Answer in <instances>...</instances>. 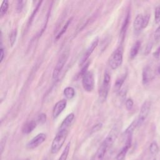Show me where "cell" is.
<instances>
[{
	"mask_svg": "<svg viewBox=\"0 0 160 160\" xmlns=\"http://www.w3.org/2000/svg\"><path fill=\"white\" fill-rule=\"evenodd\" d=\"M67 105L66 100L62 99L56 103L53 110V117L54 118H57L59 117L63 110L66 108Z\"/></svg>",
	"mask_w": 160,
	"mask_h": 160,
	"instance_id": "cell-10",
	"label": "cell"
},
{
	"mask_svg": "<svg viewBox=\"0 0 160 160\" xmlns=\"http://www.w3.org/2000/svg\"><path fill=\"white\" fill-rule=\"evenodd\" d=\"M120 128H121V127H120L119 124H116L113 127V128L111 130L106 138L103 141V143L107 146L108 149L112 146V145H113L114 143L115 142L116 139H117L120 131Z\"/></svg>",
	"mask_w": 160,
	"mask_h": 160,
	"instance_id": "cell-5",
	"label": "cell"
},
{
	"mask_svg": "<svg viewBox=\"0 0 160 160\" xmlns=\"http://www.w3.org/2000/svg\"><path fill=\"white\" fill-rule=\"evenodd\" d=\"M74 119V114L73 113H70L67 116L66 118L63 120L62 123L60 125L59 128L69 130L71 125L73 123Z\"/></svg>",
	"mask_w": 160,
	"mask_h": 160,
	"instance_id": "cell-15",
	"label": "cell"
},
{
	"mask_svg": "<svg viewBox=\"0 0 160 160\" xmlns=\"http://www.w3.org/2000/svg\"><path fill=\"white\" fill-rule=\"evenodd\" d=\"M99 43V38L97 37L95 39H93V41H92L91 43V45L89 46V47L88 48V49L86 50V52L85 54H83L82 58L80 60L79 64L80 65H83V63H85L86 62V60L88 59V58L90 57V55L92 54V53L94 51L96 48L98 46Z\"/></svg>",
	"mask_w": 160,
	"mask_h": 160,
	"instance_id": "cell-9",
	"label": "cell"
},
{
	"mask_svg": "<svg viewBox=\"0 0 160 160\" xmlns=\"http://www.w3.org/2000/svg\"><path fill=\"white\" fill-rule=\"evenodd\" d=\"M8 7H9L8 1H7V0L3 1L1 4V8H0V16H1V18H2L3 16L5 15L6 12L8 11Z\"/></svg>",
	"mask_w": 160,
	"mask_h": 160,
	"instance_id": "cell-23",
	"label": "cell"
},
{
	"mask_svg": "<svg viewBox=\"0 0 160 160\" xmlns=\"http://www.w3.org/2000/svg\"><path fill=\"white\" fill-rule=\"evenodd\" d=\"M154 38L155 40H159L160 39V25L158 26V28L155 30L154 33Z\"/></svg>",
	"mask_w": 160,
	"mask_h": 160,
	"instance_id": "cell-34",
	"label": "cell"
},
{
	"mask_svg": "<svg viewBox=\"0 0 160 160\" xmlns=\"http://www.w3.org/2000/svg\"><path fill=\"white\" fill-rule=\"evenodd\" d=\"M108 150L107 146L103 142L99 146L98 149L95 154L94 160H103L106 154V151Z\"/></svg>",
	"mask_w": 160,
	"mask_h": 160,
	"instance_id": "cell-14",
	"label": "cell"
},
{
	"mask_svg": "<svg viewBox=\"0 0 160 160\" xmlns=\"http://www.w3.org/2000/svg\"><path fill=\"white\" fill-rule=\"evenodd\" d=\"M46 116L45 114H41L39 115V117L38 118V119H37V121L39 123H44L45 121H46Z\"/></svg>",
	"mask_w": 160,
	"mask_h": 160,
	"instance_id": "cell-31",
	"label": "cell"
},
{
	"mask_svg": "<svg viewBox=\"0 0 160 160\" xmlns=\"http://www.w3.org/2000/svg\"><path fill=\"white\" fill-rule=\"evenodd\" d=\"M82 84L83 88L86 91L91 92L94 88V79L93 73L91 71H86L82 76Z\"/></svg>",
	"mask_w": 160,
	"mask_h": 160,
	"instance_id": "cell-6",
	"label": "cell"
},
{
	"mask_svg": "<svg viewBox=\"0 0 160 160\" xmlns=\"http://www.w3.org/2000/svg\"><path fill=\"white\" fill-rule=\"evenodd\" d=\"M126 78V74H123L122 77H119L117 79V81H116L114 85V91L115 92L118 93V92L121 90V87L123 85L124 82L125 81Z\"/></svg>",
	"mask_w": 160,
	"mask_h": 160,
	"instance_id": "cell-19",
	"label": "cell"
},
{
	"mask_svg": "<svg viewBox=\"0 0 160 160\" xmlns=\"http://www.w3.org/2000/svg\"><path fill=\"white\" fill-rule=\"evenodd\" d=\"M153 56L155 58H157L159 57V56H160V47H159L158 48L157 50H156V51L153 53Z\"/></svg>",
	"mask_w": 160,
	"mask_h": 160,
	"instance_id": "cell-37",
	"label": "cell"
},
{
	"mask_svg": "<svg viewBox=\"0 0 160 160\" xmlns=\"http://www.w3.org/2000/svg\"><path fill=\"white\" fill-rule=\"evenodd\" d=\"M152 48H153V43L150 42L148 44L145 48V55H148L150 53V52L151 51V50H152Z\"/></svg>",
	"mask_w": 160,
	"mask_h": 160,
	"instance_id": "cell-32",
	"label": "cell"
},
{
	"mask_svg": "<svg viewBox=\"0 0 160 160\" xmlns=\"http://www.w3.org/2000/svg\"><path fill=\"white\" fill-rule=\"evenodd\" d=\"M140 47H141V42L138 41L136 42L134 45L132 46L131 51H130V58L131 59H133L137 57V55L138 53V51L139 50Z\"/></svg>",
	"mask_w": 160,
	"mask_h": 160,
	"instance_id": "cell-20",
	"label": "cell"
},
{
	"mask_svg": "<svg viewBox=\"0 0 160 160\" xmlns=\"http://www.w3.org/2000/svg\"><path fill=\"white\" fill-rule=\"evenodd\" d=\"M17 34L18 32L17 30H14L11 32V33L10 34L9 36V41L11 46H13L14 44L15 43L16 39H17Z\"/></svg>",
	"mask_w": 160,
	"mask_h": 160,
	"instance_id": "cell-25",
	"label": "cell"
},
{
	"mask_svg": "<svg viewBox=\"0 0 160 160\" xmlns=\"http://www.w3.org/2000/svg\"><path fill=\"white\" fill-rule=\"evenodd\" d=\"M63 94L65 95V97L67 98L71 99L73 98L75 96V91L73 88L72 87H66V88L64 90Z\"/></svg>",
	"mask_w": 160,
	"mask_h": 160,
	"instance_id": "cell-21",
	"label": "cell"
},
{
	"mask_svg": "<svg viewBox=\"0 0 160 160\" xmlns=\"http://www.w3.org/2000/svg\"><path fill=\"white\" fill-rule=\"evenodd\" d=\"M46 139V135L45 133H39L34 137L33 139L27 143L26 148L29 150H33L37 148L41 145Z\"/></svg>",
	"mask_w": 160,
	"mask_h": 160,
	"instance_id": "cell-8",
	"label": "cell"
},
{
	"mask_svg": "<svg viewBox=\"0 0 160 160\" xmlns=\"http://www.w3.org/2000/svg\"><path fill=\"white\" fill-rule=\"evenodd\" d=\"M150 19V15L146 14L143 17V28H145L146 26L148 25Z\"/></svg>",
	"mask_w": 160,
	"mask_h": 160,
	"instance_id": "cell-29",
	"label": "cell"
},
{
	"mask_svg": "<svg viewBox=\"0 0 160 160\" xmlns=\"http://www.w3.org/2000/svg\"><path fill=\"white\" fill-rule=\"evenodd\" d=\"M101 127H102V124L101 123L97 124V125H96L93 128H92L91 132H92V133H94V132H97V131H99L100 129H101Z\"/></svg>",
	"mask_w": 160,
	"mask_h": 160,
	"instance_id": "cell-35",
	"label": "cell"
},
{
	"mask_svg": "<svg viewBox=\"0 0 160 160\" xmlns=\"http://www.w3.org/2000/svg\"><path fill=\"white\" fill-rule=\"evenodd\" d=\"M123 49L122 46H119L112 53L110 58V66L112 70H117L121 66L123 62Z\"/></svg>",
	"mask_w": 160,
	"mask_h": 160,
	"instance_id": "cell-4",
	"label": "cell"
},
{
	"mask_svg": "<svg viewBox=\"0 0 160 160\" xmlns=\"http://www.w3.org/2000/svg\"><path fill=\"white\" fill-rule=\"evenodd\" d=\"M154 19L157 23L160 22V6H158L155 10L154 12Z\"/></svg>",
	"mask_w": 160,
	"mask_h": 160,
	"instance_id": "cell-28",
	"label": "cell"
},
{
	"mask_svg": "<svg viewBox=\"0 0 160 160\" xmlns=\"http://www.w3.org/2000/svg\"><path fill=\"white\" fill-rule=\"evenodd\" d=\"M130 12L129 11L128 12L125 20H124L123 23L122 25L121 29V31H120V37H121L122 41H123L124 38H125V37L126 31H127L128 28V25L130 23Z\"/></svg>",
	"mask_w": 160,
	"mask_h": 160,
	"instance_id": "cell-16",
	"label": "cell"
},
{
	"mask_svg": "<svg viewBox=\"0 0 160 160\" xmlns=\"http://www.w3.org/2000/svg\"><path fill=\"white\" fill-rule=\"evenodd\" d=\"M158 73H159V74H160V66H159V68H158Z\"/></svg>",
	"mask_w": 160,
	"mask_h": 160,
	"instance_id": "cell-38",
	"label": "cell"
},
{
	"mask_svg": "<svg viewBox=\"0 0 160 160\" xmlns=\"http://www.w3.org/2000/svg\"><path fill=\"white\" fill-rule=\"evenodd\" d=\"M71 21H72V18L69 19L68 20V21L66 23L65 25H64V26L62 28V29L60 30V31L59 32V33L58 34V35L57 36V37H56V39L58 40V39H59L60 38L62 37V35L65 33V32L67 30V29H68V28L69 25L71 24Z\"/></svg>",
	"mask_w": 160,
	"mask_h": 160,
	"instance_id": "cell-24",
	"label": "cell"
},
{
	"mask_svg": "<svg viewBox=\"0 0 160 160\" xmlns=\"http://www.w3.org/2000/svg\"><path fill=\"white\" fill-rule=\"evenodd\" d=\"M69 130L59 128L57 135L53 140L51 146V152L52 154H56L61 150L65 143L68 134Z\"/></svg>",
	"mask_w": 160,
	"mask_h": 160,
	"instance_id": "cell-1",
	"label": "cell"
},
{
	"mask_svg": "<svg viewBox=\"0 0 160 160\" xmlns=\"http://www.w3.org/2000/svg\"><path fill=\"white\" fill-rule=\"evenodd\" d=\"M131 141H132V137L128 138L126 139L125 146L122 148L121 151L119 152L117 156V158H116L117 160H124L125 159L128 151L129 149L131 147Z\"/></svg>",
	"mask_w": 160,
	"mask_h": 160,
	"instance_id": "cell-11",
	"label": "cell"
},
{
	"mask_svg": "<svg viewBox=\"0 0 160 160\" xmlns=\"http://www.w3.org/2000/svg\"><path fill=\"white\" fill-rule=\"evenodd\" d=\"M138 126V121L137 120H134V121L132 123L129 127L126 130L125 133L123 134V137L126 139L130 137H132L133 132L136 128Z\"/></svg>",
	"mask_w": 160,
	"mask_h": 160,
	"instance_id": "cell-17",
	"label": "cell"
},
{
	"mask_svg": "<svg viewBox=\"0 0 160 160\" xmlns=\"http://www.w3.org/2000/svg\"><path fill=\"white\" fill-rule=\"evenodd\" d=\"M41 3H42V1H39V2L38 3V5H37V6H36L35 9H34V11H33V13H32V14H31V17H30V19H29V21H28V26H30V25H31V24L32 21H33L34 18V17L36 16V14H37V12L38 11V10L39 9V7L41 6Z\"/></svg>",
	"mask_w": 160,
	"mask_h": 160,
	"instance_id": "cell-26",
	"label": "cell"
},
{
	"mask_svg": "<svg viewBox=\"0 0 160 160\" xmlns=\"http://www.w3.org/2000/svg\"><path fill=\"white\" fill-rule=\"evenodd\" d=\"M111 83V77L107 71L105 73L104 79L101 88L99 90V100L101 103L105 102L109 93Z\"/></svg>",
	"mask_w": 160,
	"mask_h": 160,
	"instance_id": "cell-3",
	"label": "cell"
},
{
	"mask_svg": "<svg viewBox=\"0 0 160 160\" xmlns=\"http://www.w3.org/2000/svg\"><path fill=\"white\" fill-rule=\"evenodd\" d=\"M0 50H1V54H0V62L2 63V61H3L4 57H5V52H4V49L2 46V45Z\"/></svg>",
	"mask_w": 160,
	"mask_h": 160,
	"instance_id": "cell-36",
	"label": "cell"
},
{
	"mask_svg": "<svg viewBox=\"0 0 160 160\" xmlns=\"http://www.w3.org/2000/svg\"><path fill=\"white\" fill-rule=\"evenodd\" d=\"M24 160H31L30 159H24Z\"/></svg>",
	"mask_w": 160,
	"mask_h": 160,
	"instance_id": "cell-39",
	"label": "cell"
},
{
	"mask_svg": "<svg viewBox=\"0 0 160 160\" xmlns=\"http://www.w3.org/2000/svg\"><path fill=\"white\" fill-rule=\"evenodd\" d=\"M153 78V73L151 68L150 66H146L143 70L142 73V81L144 85H146L148 83L151 79Z\"/></svg>",
	"mask_w": 160,
	"mask_h": 160,
	"instance_id": "cell-13",
	"label": "cell"
},
{
	"mask_svg": "<svg viewBox=\"0 0 160 160\" xmlns=\"http://www.w3.org/2000/svg\"><path fill=\"white\" fill-rule=\"evenodd\" d=\"M133 105H134V103H133V99H132L129 98V99H128L126 101L125 105H126V109L128 110H131L132 108H133Z\"/></svg>",
	"mask_w": 160,
	"mask_h": 160,
	"instance_id": "cell-30",
	"label": "cell"
},
{
	"mask_svg": "<svg viewBox=\"0 0 160 160\" xmlns=\"http://www.w3.org/2000/svg\"><path fill=\"white\" fill-rule=\"evenodd\" d=\"M151 103L150 101H146L143 104L139 111L138 118L137 119L138 126H141L146 119L148 116L151 108Z\"/></svg>",
	"mask_w": 160,
	"mask_h": 160,
	"instance_id": "cell-7",
	"label": "cell"
},
{
	"mask_svg": "<svg viewBox=\"0 0 160 160\" xmlns=\"http://www.w3.org/2000/svg\"><path fill=\"white\" fill-rule=\"evenodd\" d=\"M70 55V49L68 48H66L63 51L61 54L60 55V57L58 59V61L56 65L53 72V79L54 81L57 80L59 77L60 73L63 69L64 66H65V64L67 61L68 59L69 58Z\"/></svg>",
	"mask_w": 160,
	"mask_h": 160,
	"instance_id": "cell-2",
	"label": "cell"
},
{
	"mask_svg": "<svg viewBox=\"0 0 160 160\" xmlns=\"http://www.w3.org/2000/svg\"><path fill=\"white\" fill-rule=\"evenodd\" d=\"M70 147H71V143L70 142L67 144V145L66 146L65 148L64 149L63 153H61V156H60L58 160H67L68 157V154L70 153Z\"/></svg>",
	"mask_w": 160,
	"mask_h": 160,
	"instance_id": "cell-22",
	"label": "cell"
},
{
	"mask_svg": "<svg viewBox=\"0 0 160 160\" xmlns=\"http://www.w3.org/2000/svg\"><path fill=\"white\" fill-rule=\"evenodd\" d=\"M143 16L141 14H138L137 16V17H136L133 23L134 30L136 31H139L143 28Z\"/></svg>",
	"mask_w": 160,
	"mask_h": 160,
	"instance_id": "cell-18",
	"label": "cell"
},
{
	"mask_svg": "<svg viewBox=\"0 0 160 160\" xmlns=\"http://www.w3.org/2000/svg\"><path fill=\"white\" fill-rule=\"evenodd\" d=\"M37 126V121L32 120V121L26 123L22 128V133L23 134H28L31 133Z\"/></svg>",
	"mask_w": 160,
	"mask_h": 160,
	"instance_id": "cell-12",
	"label": "cell"
},
{
	"mask_svg": "<svg viewBox=\"0 0 160 160\" xmlns=\"http://www.w3.org/2000/svg\"><path fill=\"white\" fill-rule=\"evenodd\" d=\"M158 150H159V148L157 142L155 141L152 142L150 146V151L151 152V153L153 154H157L158 152Z\"/></svg>",
	"mask_w": 160,
	"mask_h": 160,
	"instance_id": "cell-27",
	"label": "cell"
},
{
	"mask_svg": "<svg viewBox=\"0 0 160 160\" xmlns=\"http://www.w3.org/2000/svg\"><path fill=\"white\" fill-rule=\"evenodd\" d=\"M23 1H18L17 3V11L18 13H21L23 10V8L24 7V5H23Z\"/></svg>",
	"mask_w": 160,
	"mask_h": 160,
	"instance_id": "cell-33",
	"label": "cell"
},
{
	"mask_svg": "<svg viewBox=\"0 0 160 160\" xmlns=\"http://www.w3.org/2000/svg\"><path fill=\"white\" fill-rule=\"evenodd\" d=\"M153 160H156V159H153Z\"/></svg>",
	"mask_w": 160,
	"mask_h": 160,
	"instance_id": "cell-40",
	"label": "cell"
}]
</instances>
